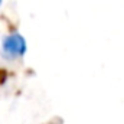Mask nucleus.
<instances>
[{
	"instance_id": "f257e3e1",
	"label": "nucleus",
	"mask_w": 124,
	"mask_h": 124,
	"mask_svg": "<svg viewBox=\"0 0 124 124\" xmlns=\"http://www.w3.org/2000/svg\"><path fill=\"white\" fill-rule=\"evenodd\" d=\"M26 51H28L26 40L17 32L6 35L1 40V52L7 59H20L25 56Z\"/></svg>"
},
{
	"instance_id": "f03ea898",
	"label": "nucleus",
	"mask_w": 124,
	"mask_h": 124,
	"mask_svg": "<svg viewBox=\"0 0 124 124\" xmlns=\"http://www.w3.org/2000/svg\"><path fill=\"white\" fill-rule=\"evenodd\" d=\"M1 1H3V0H0V4H1Z\"/></svg>"
}]
</instances>
